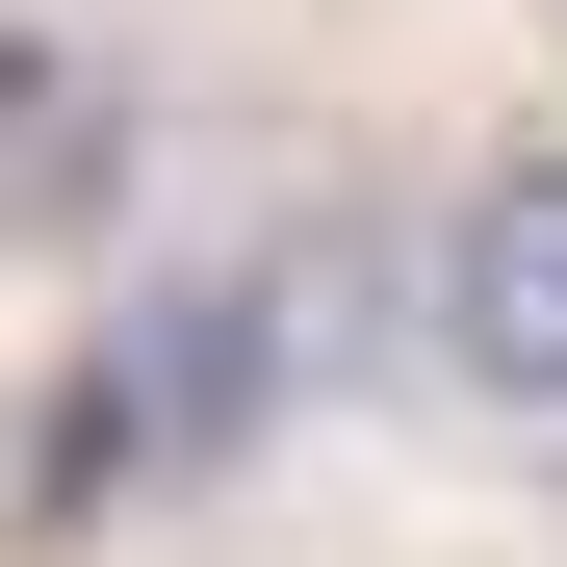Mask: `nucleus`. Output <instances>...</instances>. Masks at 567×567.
Wrapping results in <instances>:
<instances>
[{
	"mask_svg": "<svg viewBox=\"0 0 567 567\" xmlns=\"http://www.w3.org/2000/svg\"><path fill=\"white\" fill-rule=\"evenodd\" d=\"M104 207H130V78L52 52V27H0V258H52Z\"/></svg>",
	"mask_w": 567,
	"mask_h": 567,
	"instance_id": "3",
	"label": "nucleus"
},
{
	"mask_svg": "<svg viewBox=\"0 0 567 567\" xmlns=\"http://www.w3.org/2000/svg\"><path fill=\"white\" fill-rule=\"evenodd\" d=\"M104 413H130V464H233V439L284 413V258L155 284V310H130V361H104Z\"/></svg>",
	"mask_w": 567,
	"mask_h": 567,
	"instance_id": "2",
	"label": "nucleus"
},
{
	"mask_svg": "<svg viewBox=\"0 0 567 567\" xmlns=\"http://www.w3.org/2000/svg\"><path fill=\"white\" fill-rule=\"evenodd\" d=\"M439 388L491 439H567V155H491L439 207Z\"/></svg>",
	"mask_w": 567,
	"mask_h": 567,
	"instance_id": "1",
	"label": "nucleus"
}]
</instances>
